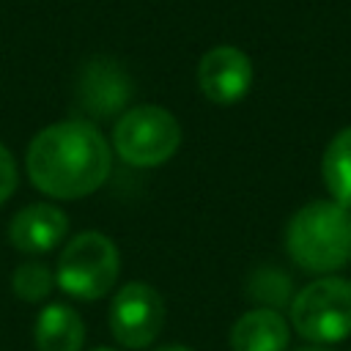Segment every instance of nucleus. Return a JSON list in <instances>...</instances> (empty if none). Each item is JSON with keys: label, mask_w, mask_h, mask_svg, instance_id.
I'll return each mask as SVG.
<instances>
[{"label": "nucleus", "mask_w": 351, "mask_h": 351, "mask_svg": "<svg viewBox=\"0 0 351 351\" xmlns=\"http://www.w3.org/2000/svg\"><path fill=\"white\" fill-rule=\"evenodd\" d=\"M288 293H291V282L277 269H258L250 280V296L269 310L282 307L288 302Z\"/></svg>", "instance_id": "nucleus-14"}, {"label": "nucleus", "mask_w": 351, "mask_h": 351, "mask_svg": "<svg viewBox=\"0 0 351 351\" xmlns=\"http://www.w3.org/2000/svg\"><path fill=\"white\" fill-rule=\"evenodd\" d=\"M11 285H14V293L25 302H41L52 285H55V274L38 263V261H27L22 266L14 269V277H11Z\"/></svg>", "instance_id": "nucleus-13"}, {"label": "nucleus", "mask_w": 351, "mask_h": 351, "mask_svg": "<svg viewBox=\"0 0 351 351\" xmlns=\"http://www.w3.org/2000/svg\"><path fill=\"white\" fill-rule=\"evenodd\" d=\"M285 247L304 271L332 274L351 263V208L335 200H313L302 206L288 228Z\"/></svg>", "instance_id": "nucleus-2"}, {"label": "nucleus", "mask_w": 351, "mask_h": 351, "mask_svg": "<svg viewBox=\"0 0 351 351\" xmlns=\"http://www.w3.org/2000/svg\"><path fill=\"white\" fill-rule=\"evenodd\" d=\"M321 176L335 203L351 208V126L340 129L321 159Z\"/></svg>", "instance_id": "nucleus-12"}, {"label": "nucleus", "mask_w": 351, "mask_h": 351, "mask_svg": "<svg viewBox=\"0 0 351 351\" xmlns=\"http://www.w3.org/2000/svg\"><path fill=\"white\" fill-rule=\"evenodd\" d=\"M291 326L318 346L346 340L351 335V280L326 274L304 285L291 302Z\"/></svg>", "instance_id": "nucleus-3"}, {"label": "nucleus", "mask_w": 351, "mask_h": 351, "mask_svg": "<svg viewBox=\"0 0 351 351\" xmlns=\"http://www.w3.org/2000/svg\"><path fill=\"white\" fill-rule=\"evenodd\" d=\"M118 271L121 258L115 244L99 230H85L63 247L55 269V282L69 296L93 302L110 293L118 280Z\"/></svg>", "instance_id": "nucleus-4"}, {"label": "nucleus", "mask_w": 351, "mask_h": 351, "mask_svg": "<svg viewBox=\"0 0 351 351\" xmlns=\"http://www.w3.org/2000/svg\"><path fill=\"white\" fill-rule=\"evenodd\" d=\"M96 351H110V348H96Z\"/></svg>", "instance_id": "nucleus-18"}, {"label": "nucleus", "mask_w": 351, "mask_h": 351, "mask_svg": "<svg viewBox=\"0 0 351 351\" xmlns=\"http://www.w3.org/2000/svg\"><path fill=\"white\" fill-rule=\"evenodd\" d=\"M154 351H192V348H189V346H178V343H176V346H162V348H154Z\"/></svg>", "instance_id": "nucleus-16"}, {"label": "nucleus", "mask_w": 351, "mask_h": 351, "mask_svg": "<svg viewBox=\"0 0 351 351\" xmlns=\"http://www.w3.org/2000/svg\"><path fill=\"white\" fill-rule=\"evenodd\" d=\"M85 324L77 310L66 304H47L36 318V348L38 351H82Z\"/></svg>", "instance_id": "nucleus-11"}, {"label": "nucleus", "mask_w": 351, "mask_h": 351, "mask_svg": "<svg viewBox=\"0 0 351 351\" xmlns=\"http://www.w3.org/2000/svg\"><path fill=\"white\" fill-rule=\"evenodd\" d=\"M293 351H329V348H326V346L313 343V346H299V348H293Z\"/></svg>", "instance_id": "nucleus-17"}, {"label": "nucleus", "mask_w": 351, "mask_h": 351, "mask_svg": "<svg viewBox=\"0 0 351 351\" xmlns=\"http://www.w3.org/2000/svg\"><path fill=\"white\" fill-rule=\"evenodd\" d=\"M66 230H69V219L58 206L33 203L11 219L8 236H11V244L16 250L38 255V252L55 250L63 241Z\"/></svg>", "instance_id": "nucleus-9"}, {"label": "nucleus", "mask_w": 351, "mask_h": 351, "mask_svg": "<svg viewBox=\"0 0 351 351\" xmlns=\"http://www.w3.org/2000/svg\"><path fill=\"white\" fill-rule=\"evenodd\" d=\"M14 189H16V162L11 151L0 143V206L14 195Z\"/></svg>", "instance_id": "nucleus-15"}, {"label": "nucleus", "mask_w": 351, "mask_h": 351, "mask_svg": "<svg viewBox=\"0 0 351 351\" xmlns=\"http://www.w3.org/2000/svg\"><path fill=\"white\" fill-rule=\"evenodd\" d=\"M129 96L132 82L118 63L99 58L82 69V77L77 82V104L82 107V112L93 118H110L126 107Z\"/></svg>", "instance_id": "nucleus-8"}, {"label": "nucleus", "mask_w": 351, "mask_h": 351, "mask_svg": "<svg viewBox=\"0 0 351 351\" xmlns=\"http://www.w3.org/2000/svg\"><path fill=\"white\" fill-rule=\"evenodd\" d=\"M112 167L104 134L88 121H60L41 129L27 148V176L49 197L77 200L96 192Z\"/></svg>", "instance_id": "nucleus-1"}, {"label": "nucleus", "mask_w": 351, "mask_h": 351, "mask_svg": "<svg viewBox=\"0 0 351 351\" xmlns=\"http://www.w3.org/2000/svg\"><path fill=\"white\" fill-rule=\"evenodd\" d=\"M165 324V302L148 282L123 285L110 304V329L123 348H148Z\"/></svg>", "instance_id": "nucleus-6"}, {"label": "nucleus", "mask_w": 351, "mask_h": 351, "mask_svg": "<svg viewBox=\"0 0 351 351\" xmlns=\"http://www.w3.org/2000/svg\"><path fill=\"white\" fill-rule=\"evenodd\" d=\"M112 145L123 162L134 167H156L178 151L181 126L165 107L140 104L118 118Z\"/></svg>", "instance_id": "nucleus-5"}, {"label": "nucleus", "mask_w": 351, "mask_h": 351, "mask_svg": "<svg viewBox=\"0 0 351 351\" xmlns=\"http://www.w3.org/2000/svg\"><path fill=\"white\" fill-rule=\"evenodd\" d=\"M197 85L214 104H236L252 85V63L239 47H214L197 63Z\"/></svg>", "instance_id": "nucleus-7"}, {"label": "nucleus", "mask_w": 351, "mask_h": 351, "mask_svg": "<svg viewBox=\"0 0 351 351\" xmlns=\"http://www.w3.org/2000/svg\"><path fill=\"white\" fill-rule=\"evenodd\" d=\"M291 340V326L280 310L255 307L247 310L230 329L233 351H285Z\"/></svg>", "instance_id": "nucleus-10"}]
</instances>
